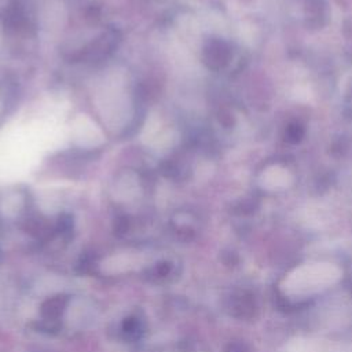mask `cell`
<instances>
[{"mask_svg":"<svg viewBox=\"0 0 352 352\" xmlns=\"http://www.w3.org/2000/svg\"><path fill=\"white\" fill-rule=\"evenodd\" d=\"M341 270L331 263H308L294 268L283 280L282 289L290 296H305L334 285Z\"/></svg>","mask_w":352,"mask_h":352,"instance_id":"cell-1","label":"cell"},{"mask_svg":"<svg viewBox=\"0 0 352 352\" xmlns=\"http://www.w3.org/2000/svg\"><path fill=\"white\" fill-rule=\"evenodd\" d=\"M287 352H318V346L311 340L297 338L289 345Z\"/></svg>","mask_w":352,"mask_h":352,"instance_id":"cell-2","label":"cell"}]
</instances>
